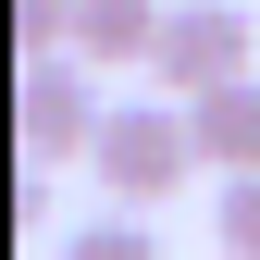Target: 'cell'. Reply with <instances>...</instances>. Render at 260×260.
<instances>
[{"label":"cell","mask_w":260,"mask_h":260,"mask_svg":"<svg viewBox=\"0 0 260 260\" xmlns=\"http://www.w3.org/2000/svg\"><path fill=\"white\" fill-rule=\"evenodd\" d=\"M161 13H174V0H87V13H75V50L87 62H149L161 50Z\"/></svg>","instance_id":"5b68a950"},{"label":"cell","mask_w":260,"mask_h":260,"mask_svg":"<svg viewBox=\"0 0 260 260\" xmlns=\"http://www.w3.org/2000/svg\"><path fill=\"white\" fill-rule=\"evenodd\" d=\"M13 124H25V161H75V149H100V62L87 50H25V87H13Z\"/></svg>","instance_id":"7a4b0ae2"},{"label":"cell","mask_w":260,"mask_h":260,"mask_svg":"<svg viewBox=\"0 0 260 260\" xmlns=\"http://www.w3.org/2000/svg\"><path fill=\"white\" fill-rule=\"evenodd\" d=\"M149 75H161V100H211V87L260 75V38H248V13H236V0H174V13H161Z\"/></svg>","instance_id":"3957f363"},{"label":"cell","mask_w":260,"mask_h":260,"mask_svg":"<svg viewBox=\"0 0 260 260\" xmlns=\"http://www.w3.org/2000/svg\"><path fill=\"white\" fill-rule=\"evenodd\" d=\"M75 13L87 0H13V38L25 50H75Z\"/></svg>","instance_id":"ba28073f"},{"label":"cell","mask_w":260,"mask_h":260,"mask_svg":"<svg viewBox=\"0 0 260 260\" xmlns=\"http://www.w3.org/2000/svg\"><path fill=\"white\" fill-rule=\"evenodd\" d=\"M211 236L236 248V260H260V174H223V199H211Z\"/></svg>","instance_id":"8992f818"},{"label":"cell","mask_w":260,"mask_h":260,"mask_svg":"<svg viewBox=\"0 0 260 260\" xmlns=\"http://www.w3.org/2000/svg\"><path fill=\"white\" fill-rule=\"evenodd\" d=\"M186 124H199V161H211V174H260V75L186 100Z\"/></svg>","instance_id":"277c9868"},{"label":"cell","mask_w":260,"mask_h":260,"mask_svg":"<svg viewBox=\"0 0 260 260\" xmlns=\"http://www.w3.org/2000/svg\"><path fill=\"white\" fill-rule=\"evenodd\" d=\"M62 260H161V236H149L137 211H100V223H87V236L62 248Z\"/></svg>","instance_id":"52a82bcc"},{"label":"cell","mask_w":260,"mask_h":260,"mask_svg":"<svg viewBox=\"0 0 260 260\" xmlns=\"http://www.w3.org/2000/svg\"><path fill=\"white\" fill-rule=\"evenodd\" d=\"M100 186L124 211H161V199H186V186L211 174L199 161V124H186V100H112V124H100Z\"/></svg>","instance_id":"6da1fadb"}]
</instances>
